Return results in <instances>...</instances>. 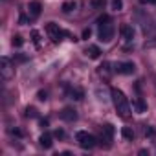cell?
Instances as JSON below:
<instances>
[{
  "instance_id": "24",
  "label": "cell",
  "mask_w": 156,
  "mask_h": 156,
  "mask_svg": "<svg viewBox=\"0 0 156 156\" xmlns=\"http://www.w3.org/2000/svg\"><path fill=\"white\" fill-rule=\"evenodd\" d=\"M53 134H55V138H64V130H61V129H57Z\"/></svg>"
},
{
  "instance_id": "18",
  "label": "cell",
  "mask_w": 156,
  "mask_h": 156,
  "mask_svg": "<svg viewBox=\"0 0 156 156\" xmlns=\"http://www.w3.org/2000/svg\"><path fill=\"white\" fill-rule=\"evenodd\" d=\"M31 39H33V44H35V46H39V44H41V33H39L37 30H33V31H31Z\"/></svg>"
},
{
  "instance_id": "16",
  "label": "cell",
  "mask_w": 156,
  "mask_h": 156,
  "mask_svg": "<svg viewBox=\"0 0 156 156\" xmlns=\"http://www.w3.org/2000/svg\"><path fill=\"white\" fill-rule=\"evenodd\" d=\"M99 73L105 75V77H108V75H110V62H103V64L99 66Z\"/></svg>"
},
{
  "instance_id": "27",
  "label": "cell",
  "mask_w": 156,
  "mask_h": 156,
  "mask_svg": "<svg viewBox=\"0 0 156 156\" xmlns=\"http://www.w3.org/2000/svg\"><path fill=\"white\" fill-rule=\"evenodd\" d=\"M145 136H154V130H152V129H147V130H145Z\"/></svg>"
},
{
  "instance_id": "26",
  "label": "cell",
  "mask_w": 156,
  "mask_h": 156,
  "mask_svg": "<svg viewBox=\"0 0 156 156\" xmlns=\"http://www.w3.org/2000/svg\"><path fill=\"white\" fill-rule=\"evenodd\" d=\"M141 4H156V0H140Z\"/></svg>"
},
{
  "instance_id": "5",
  "label": "cell",
  "mask_w": 156,
  "mask_h": 156,
  "mask_svg": "<svg viewBox=\"0 0 156 156\" xmlns=\"http://www.w3.org/2000/svg\"><path fill=\"white\" fill-rule=\"evenodd\" d=\"M46 33H48V37H50L53 42H59L62 35H68V33H66V31H62L55 22H48V24H46Z\"/></svg>"
},
{
  "instance_id": "19",
  "label": "cell",
  "mask_w": 156,
  "mask_h": 156,
  "mask_svg": "<svg viewBox=\"0 0 156 156\" xmlns=\"http://www.w3.org/2000/svg\"><path fill=\"white\" fill-rule=\"evenodd\" d=\"M112 9L114 11H121L123 9V0H112Z\"/></svg>"
},
{
  "instance_id": "7",
  "label": "cell",
  "mask_w": 156,
  "mask_h": 156,
  "mask_svg": "<svg viewBox=\"0 0 156 156\" xmlns=\"http://www.w3.org/2000/svg\"><path fill=\"white\" fill-rule=\"evenodd\" d=\"M119 31H121V37H123L125 42H132V39H134V28L130 24H123Z\"/></svg>"
},
{
  "instance_id": "8",
  "label": "cell",
  "mask_w": 156,
  "mask_h": 156,
  "mask_svg": "<svg viewBox=\"0 0 156 156\" xmlns=\"http://www.w3.org/2000/svg\"><path fill=\"white\" fill-rule=\"evenodd\" d=\"M116 70H118L119 73H123V75H132L134 70H136V66H134V62H119V64L116 66Z\"/></svg>"
},
{
  "instance_id": "1",
  "label": "cell",
  "mask_w": 156,
  "mask_h": 156,
  "mask_svg": "<svg viewBox=\"0 0 156 156\" xmlns=\"http://www.w3.org/2000/svg\"><path fill=\"white\" fill-rule=\"evenodd\" d=\"M110 94H112V101H114V107H116L118 114H119L121 118H129V116H130V103H129L127 96H125L119 88H112Z\"/></svg>"
},
{
  "instance_id": "12",
  "label": "cell",
  "mask_w": 156,
  "mask_h": 156,
  "mask_svg": "<svg viewBox=\"0 0 156 156\" xmlns=\"http://www.w3.org/2000/svg\"><path fill=\"white\" fill-rule=\"evenodd\" d=\"M85 53H87L90 59H99V55H101V50H99L98 46H94V44H92V46H88V48H87V51H85Z\"/></svg>"
},
{
  "instance_id": "20",
  "label": "cell",
  "mask_w": 156,
  "mask_h": 156,
  "mask_svg": "<svg viewBox=\"0 0 156 156\" xmlns=\"http://www.w3.org/2000/svg\"><path fill=\"white\" fill-rule=\"evenodd\" d=\"M22 44H24V39H22L20 35H15V37H13V46H15V48H20Z\"/></svg>"
},
{
  "instance_id": "2",
  "label": "cell",
  "mask_w": 156,
  "mask_h": 156,
  "mask_svg": "<svg viewBox=\"0 0 156 156\" xmlns=\"http://www.w3.org/2000/svg\"><path fill=\"white\" fill-rule=\"evenodd\" d=\"M114 24L110 22V20H105V22H101L99 24V31H98V35H99V41L101 42H110L112 39H114Z\"/></svg>"
},
{
  "instance_id": "21",
  "label": "cell",
  "mask_w": 156,
  "mask_h": 156,
  "mask_svg": "<svg viewBox=\"0 0 156 156\" xmlns=\"http://www.w3.org/2000/svg\"><path fill=\"white\" fill-rule=\"evenodd\" d=\"M26 116H28V118H37V110H35L33 107H28V108H26Z\"/></svg>"
},
{
  "instance_id": "13",
  "label": "cell",
  "mask_w": 156,
  "mask_h": 156,
  "mask_svg": "<svg viewBox=\"0 0 156 156\" xmlns=\"http://www.w3.org/2000/svg\"><path fill=\"white\" fill-rule=\"evenodd\" d=\"M132 108H134L138 114H143V112L147 110V105H145L141 99H134V101H132Z\"/></svg>"
},
{
  "instance_id": "22",
  "label": "cell",
  "mask_w": 156,
  "mask_h": 156,
  "mask_svg": "<svg viewBox=\"0 0 156 156\" xmlns=\"http://www.w3.org/2000/svg\"><path fill=\"white\" fill-rule=\"evenodd\" d=\"M92 6L94 8H103L105 6V0H92Z\"/></svg>"
},
{
  "instance_id": "17",
  "label": "cell",
  "mask_w": 156,
  "mask_h": 156,
  "mask_svg": "<svg viewBox=\"0 0 156 156\" xmlns=\"http://www.w3.org/2000/svg\"><path fill=\"white\" fill-rule=\"evenodd\" d=\"M75 9V2H64L62 4V11L64 13H70V11H73Z\"/></svg>"
},
{
  "instance_id": "25",
  "label": "cell",
  "mask_w": 156,
  "mask_h": 156,
  "mask_svg": "<svg viewBox=\"0 0 156 156\" xmlns=\"http://www.w3.org/2000/svg\"><path fill=\"white\" fill-rule=\"evenodd\" d=\"M83 39H90V30H85L83 31Z\"/></svg>"
},
{
  "instance_id": "6",
  "label": "cell",
  "mask_w": 156,
  "mask_h": 156,
  "mask_svg": "<svg viewBox=\"0 0 156 156\" xmlns=\"http://www.w3.org/2000/svg\"><path fill=\"white\" fill-rule=\"evenodd\" d=\"M112 138H114V125H110V123L103 125V130H101V141L105 140V141H107V143L110 145Z\"/></svg>"
},
{
  "instance_id": "4",
  "label": "cell",
  "mask_w": 156,
  "mask_h": 156,
  "mask_svg": "<svg viewBox=\"0 0 156 156\" xmlns=\"http://www.w3.org/2000/svg\"><path fill=\"white\" fill-rule=\"evenodd\" d=\"M0 73H2V79L4 81H9L11 77L15 75V70L11 66V61L8 57H2L0 59Z\"/></svg>"
},
{
  "instance_id": "3",
  "label": "cell",
  "mask_w": 156,
  "mask_h": 156,
  "mask_svg": "<svg viewBox=\"0 0 156 156\" xmlns=\"http://www.w3.org/2000/svg\"><path fill=\"white\" fill-rule=\"evenodd\" d=\"M75 140H77V143H79V147L81 149H92L94 145H96V136H92V134H88V132H85V130H79L75 134Z\"/></svg>"
},
{
  "instance_id": "11",
  "label": "cell",
  "mask_w": 156,
  "mask_h": 156,
  "mask_svg": "<svg viewBox=\"0 0 156 156\" xmlns=\"http://www.w3.org/2000/svg\"><path fill=\"white\" fill-rule=\"evenodd\" d=\"M41 9H42V6H41V2H30V6H28V11H30V17H39L41 15Z\"/></svg>"
},
{
  "instance_id": "14",
  "label": "cell",
  "mask_w": 156,
  "mask_h": 156,
  "mask_svg": "<svg viewBox=\"0 0 156 156\" xmlns=\"http://www.w3.org/2000/svg\"><path fill=\"white\" fill-rule=\"evenodd\" d=\"M39 141H41V147H44V149H50V147L53 145V141H51V136H50V134H42V136L39 138Z\"/></svg>"
},
{
  "instance_id": "9",
  "label": "cell",
  "mask_w": 156,
  "mask_h": 156,
  "mask_svg": "<svg viewBox=\"0 0 156 156\" xmlns=\"http://www.w3.org/2000/svg\"><path fill=\"white\" fill-rule=\"evenodd\" d=\"M61 119H64V121H68V123H73L75 119H77V112L73 110V108H62L61 110Z\"/></svg>"
},
{
  "instance_id": "10",
  "label": "cell",
  "mask_w": 156,
  "mask_h": 156,
  "mask_svg": "<svg viewBox=\"0 0 156 156\" xmlns=\"http://www.w3.org/2000/svg\"><path fill=\"white\" fill-rule=\"evenodd\" d=\"M68 98H70V99H75V101H81V99L85 98V92H83L81 88L73 87V88H68Z\"/></svg>"
},
{
  "instance_id": "15",
  "label": "cell",
  "mask_w": 156,
  "mask_h": 156,
  "mask_svg": "<svg viewBox=\"0 0 156 156\" xmlns=\"http://www.w3.org/2000/svg\"><path fill=\"white\" fill-rule=\"evenodd\" d=\"M121 134H123L125 140H134V130H132L130 127H123V129H121Z\"/></svg>"
},
{
  "instance_id": "23",
  "label": "cell",
  "mask_w": 156,
  "mask_h": 156,
  "mask_svg": "<svg viewBox=\"0 0 156 156\" xmlns=\"http://www.w3.org/2000/svg\"><path fill=\"white\" fill-rule=\"evenodd\" d=\"M46 96H48V94H46V92H42V90H41V92H39V94H37V98H39V99H41V101H46V99H48V98H46Z\"/></svg>"
}]
</instances>
